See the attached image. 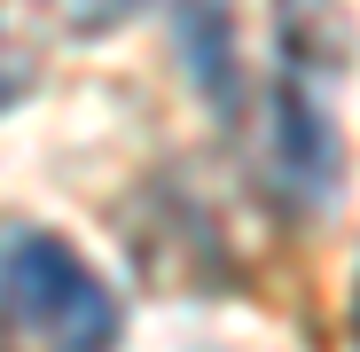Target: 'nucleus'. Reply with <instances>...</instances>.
<instances>
[{
  "label": "nucleus",
  "instance_id": "obj_2",
  "mask_svg": "<svg viewBox=\"0 0 360 352\" xmlns=\"http://www.w3.org/2000/svg\"><path fill=\"white\" fill-rule=\"evenodd\" d=\"M266 157H274L282 204L321 211V204L337 196V126H329V110L297 86V79L274 86V141H266Z\"/></svg>",
  "mask_w": 360,
  "mask_h": 352
},
{
  "label": "nucleus",
  "instance_id": "obj_1",
  "mask_svg": "<svg viewBox=\"0 0 360 352\" xmlns=\"http://www.w3.org/2000/svg\"><path fill=\"white\" fill-rule=\"evenodd\" d=\"M0 329L32 352H117L126 313H117V289L63 235L24 227L0 243Z\"/></svg>",
  "mask_w": 360,
  "mask_h": 352
},
{
  "label": "nucleus",
  "instance_id": "obj_6",
  "mask_svg": "<svg viewBox=\"0 0 360 352\" xmlns=\"http://www.w3.org/2000/svg\"><path fill=\"white\" fill-rule=\"evenodd\" d=\"M24 86H32V71L16 63V55H8V47H0V110H8V102H16Z\"/></svg>",
  "mask_w": 360,
  "mask_h": 352
},
{
  "label": "nucleus",
  "instance_id": "obj_4",
  "mask_svg": "<svg viewBox=\"0 0 360 352\" xmlns=\"http://www.w3.org/2000/svg\"><path fill=\"white\" fill-rule=\"evenodd\" d=\"M274 32H282V55L297 79H329L352 55V24L337 0H274Z\"/></svg>",
  "mask_w": 360,
  "mask_h": 352
},
{
  "label": "nucleus",
  "instance_id": "obj_5",
  "mask_svg": "<svg viewBox=\"0 0 360 352\" xmlns=\"http://www.w3.org/2000/svg\"><path fill=\"white\" fill-rule=\"evenodd\" d=\"M55 8H63L71 32H117V24L141 8V0H55Z\"/></svg>",
  "mask_w": 360,
  "mask_h": 352
},
{
  "label": "nucleus",
  "instance_id": "obj_3",
  "mask_svg": "<svg viewBox=\"0 0 360 352\" xmlns=\"http://www.w3.org/2000/svg\"><path fill=\"white\" fill-rule=\"evenodd\" d=\"M172 39H180V63H188V79L212 110L243 102V55H235V8L227 0H172Z\"/></svg>",
  "mask_w": 360,
  "mask_h": 352
}]
</instances>
